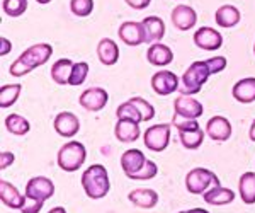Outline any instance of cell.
Returning a JSON list of instances; mask_svg holds the SVG:
<instances>
[{
  "label": "cell",
  "mask_w": 255,
  "mask_h": 213,
  "mask_svg": "<svg viewBox=\"0 0 255 213\" xmlns=\"http://www.w3.org/2000/svg\"><path fill=\"white\" fill-rule=\"evenodd\" d=\"M179 213H209V212L204 210V208H191V210H182Z\"/></svg>",
  "instance_id": "obj_43"
},
{
  "label": "cell",
  "mask_w": 255,
  "mask_h": 213,
  "mask_svg": "<svg viewBox=\"0 0 255 213\" xmlns=\"http://www.w3.org/2000/svg\"><path fill=\"white\" fill-rule=\"evenodd\" d=\"M70 10L77 17H87L94 12V0H70Z\"/></svg>",
  "instance_id": "obj_34"
},
{
  "label": "cell",
  "mask_w": 255,
  "mask_h": 213,
  "mask_svg": "<svg viewBox=\"0 0 255 213\" xmlns=\"http://www.w3.org/2000/svg\"><path fill=\"white\" fill-rule=\"evenodd\" d=\"M143 27H145L146 43H158L165 36V22L157 15H148L141 20Z\"/></svg>",
  "instance_id": "obj_23"
},
{
  "label": "cell",
  "mask_w": 255,
  "mask_h": 213,
  "mask_svg": "<svg viewBox=\"0 0 255 213\" xmlns=\"http://www.w3.org/2000/svg\"><path fill=\"white\" fill-rule=\"evenodd\" d=\"M220 178L209 169L204 167H196L189 171L186 176V188L191 195H204L211 188L220 186Z\"/></svg>",
  "instance_id": "obj_5"
},
{
  "label": "cell",
  "mask_w": 255,
  "mask_h": 213,
  "mask_svg": "<svg viewBox=\"0 0 255 213\" xmlns=\"http://www.w3.org/2000/svg\"><path fill=\"white\" fill-rule=\"evenodd\" d=\"M206 63H208V67H209V72H211V75H216V73H221L226 68V58L225 56H220V55H216V56H213V58H208L206 60Z\"/></svg>",
  "instance_id": "obj_38"
},
{
  "label": "cell",
  "mask_w": 255,
  "mask_h": 213,
  "mask_svg": "<svg viewBox=\"0 0 255 213\" xmlns=\"http://www.w3.org/2000/svg\"><path fill=\"white\" fill-rule=\"evenodd\" d=\"M0 43H2V50H0V55H2V56L9 55V51L12 50V44H10V41L7 39V38H2V39H0Z\"/></svg>",
  "instance_id": "obj_42"
},
{
  "label": "cell",
  "mask_w": 255,
  "mask_h": 213,
  "mask_svg": "<svg viewBox=\"0 0 255 213\" xmlns=\"http://www.w3.org/2000/svg\"><path fill=\"white\" fill-rule=\"evenodd\" d=\"M43 205L44 202H39V200H34V198H27L26 196V203L20 208V213H39Z\"/></svg>",
  "instance_id": "obj_39"
},
{
  "label": "cell",
  "mask_w": 255,
  "mask_h": 213,
  "mask_svg": "<svg viewBox=\"0 0 255 213\" xmlns=\"http://www.w3.org/2000/svg\"><path fill=\"white\" fill-rule=\"evenodd\" d=\"M238 191L245 205L255 203V173H245L238 179Z\"/></svg>",
  "instance_id": "obj_27"
},
{
  "label": "cell",
  "mask_w": 255,
  "mask_h": 213,
  "mask_svg": "<svg viewBox=\"0 0 255 213\" xmlns=\"http://www.w3.org/2000/svg\"><path fill=\"white\" fill-rule=\"evenodd\" d=\"M2 9L9 17H19L27 10V0H3Z\"/></svg>",
  "instance_id": "obj_31"
},
{
  "label": "cell",
  "mask_w": 255,
  "mask_h": 213,
  "mask_svg": "<svg viewBox=\"0 0 255 213\" xmlns=\"http://www.w3.org/2000/svg\"><path fill=\"white\" fill-rule=\"evenodd\" d=\"M128 200H129L131 205H134L136 208L150 210V208L157 207L158 193L155 190H150V188H138V190H133L129 195H128Z\"/></svg>",
  "instance_id": "obj_19"
},
{
  "label": "cell",
  "mask_w": 255,
  "mask_h": 213,
  "mask_svg": "<svg viewBox=\"0 0 255 213\" xmlns=\"http://www.w3.org/2000/svg\"><path fill=\"white\" fill-rule=\"evenodd\" d=\"M232 96L242 104L255 102V77H247V79L238 80L232 89Z\"/></svg>",
  "instance_id": "obj_22"
},
{
  "label": "cell",
  "mask_w": 255,
  "mask_h": 213,
  "mask_svg": "<svg viewBox=\"0 0 255 213\" xmlns=\"http://www.w3.org/2000/svg\"><path fill=\"white\" fill-rule=\"evenodd\" d=\"M5 128L7 132L15 135V137H24V135L29 133L31 130V123L26 120L24 116H20V114H9V116L5 118Z\"/></svg>",
  "instance_id": "obj_28"
},
{
  "label": "cell",
  "mask_w": 255,
  "mask_h": 213,
  "mask_svg": "<svg viewBox=\"0 0 255 213\" xmlns=\"http://www.w3.org/2000/svg\"><path fill=\"white\" fill-rule=\"evenodd\" d=\"M27 198H34L39 202H48L53 195H55V184L49 178L44 176H36L31 178L26 184V193Z\"/></svg>",
  "instance_id": "obj_9"
},
{
  "label": "cell",
  "mask_w": 255,
  "mask_h": 213,
  "mask_svg": "<svg viewBox=\"0 0 255 213\" xmlns=\"http://www.w3.org/2000/svg\"><path fill=\"white\" fill-rule=\"evenodd\" d=\"M80 183L85 195L90 200H102L104 196H108L111 190L108 169L102 164H92L90 167H87L82 174Z\"/></svg>",
  "instance_id": "obj_2"
},
{
  "label": "cell",
  "mask_w": 255,
  "mask_h": 213,
  "mask_svg": "<svg viewBox=\"0 0 255 213\" xmlns=\"http://www.w3.org/2000/svg\"><path fill=\"white\" fill-rule=\"evenodd\" d=\"M129 101L133 102V104L139 109V113H141V116H143V121H151L155 118V108L146 99L134 96V97H131Z\"/></svg>",
  "instance_id": "obj_36"
},
{
  "label": "cell",
  "mask_w": 255,
  "mask_h": 213,
  "mask_svg": "<svg viewBox=\"0 0 255 213\" xmlns=\"http://www.w3.org/2000/svg\"><path fill=\"white\" fill-rule=\"evenodd\" d=\"M206 135L213 142H226L232 137V123L225 116H213L206 123Z\"/></svg>",
  "instance_id": "obj_15"
},
{
  "label": "cell",
  "mask_w": 255,
  "mask_h": 213,
  "mask_svg": "<svg viewBox=\"0 0 255 213\" xmlns=\"http://www.w3.org/2000/svg\"><path fill=\"white\" fill-rule=\"evenodd\" d=\"M38 3H41V5H46V3H49L51 0H36Z\"/></svg>",
  "instance_id": "obj_46"
},
{
  "label": "cell",
  "mask_w": 255,
  "mask_h": 213,
  "mask_svg": "<svg viewBox=\"0 0 255 213\" xmlns=\"http://www.w3.org/2000/svg\"><path fill=\"white\" fill-rule=\"evenodd\" d=\"M174 116L184 118V120H197L203 116L204 106L192 96H179L174 102Z\"/></svg>",
  "instance_id": "obj_7"
},
{
  "label": "cell",
  "mask_w": 255,
  "mask_h": 213,
  "mask_svg": "<svg viewBox=\"0 0 255 213\" xmlns=\"http://www.w3.org/2000/svg\"><path fill=\"white\" fill-rule=\"evenodd\" d=\"M151 89L158 96H170L180 89V79L170 70H160L151 77Z\"/></svg>",
  "instance_id": "obj_10"
},
{
  "label": "cell",
  "mask_w": 255,
  "mask_h": 213,
  "mask_svg": "<svg viewBox=\"0 0 255 213\" xmlns=\"http://www.w3.org/2000/svg\"><path fill=\"white\" fill-rule=\"evenodd\" d=\"M172 125L177 128V132H194V130L201 128L197 120H184V118H177V116H174Z\"/></svg>",
  "instance_id": "obj_37"
},
{
  "label": "cell",
  "mask_w": 255,
  "mask_h": 213,
  "mask_svg": "<svg viewBox=\"0 0 255 213\" xmlns=\"http://www.w3.org/2000/svg\"><path fill=\"white\" fill-rule=\"evenodd\" d=\"M170 19H172L174 27L179 31H189L197 24L196 10L192 9L191 5H186V3L175 5V9L172 10V14H170Z\"/></svg>",
  "instance_id": "obj_14"
},
{
  "label": "cell",
  "mask_w": 255,
  "mask_h": 213,
  "mask_svg": "<svg viewBox=\"0 0 255 213\" xmlns=\"http://www.w3.org/2000/svg\"><path fill=\"white\" fill-rule=\"evenodd\" d=\"M194 44L204 51H216L223 46V36L220 31L204 26L194 32Z\"/></svg>",
  "instance_id": "obj_12"
},
{
  "label": "cell",
  "mask_w": 255,
  "mask_h": 213,
  "mask_svg": "<svg viewBox=\"0 0 255 213\" xmlns=\"http://www.w3.org/2000/svg\"><path fill=\"white\" fill-rule=\"evenodd\" d=\"M22 91V85L20 84H5L0 87V108L7 109L12 104H15Z\"/></svg>",
  "instance_id": "obj_29"
},
{
  "label": "cell",
  "mask_w": 255,
  "mask_h": 213,
  "mask_svg": "<svg viewBox=\"0 0 255 213\" xmlns=\"http://www.w3.org/2000/svg\"><path fill=\"white\" fill-rule=\"evenodd\" d=\"M143 143L151 152H163L170 143V125L158 123V125L148 126L143 133Z\"/></svg>",
  "instance_id": "obj_6"
},
{
  "label": "cell",
  "mask_w": 255,
  "mask_h": 213,
  "mask_svg": "<svg viewBox=\"0 0 255 213\" xmlns=\"http://www.w3.org/2000/svg\"><path fill=\"white\" fill-rule=\"evenodd\" d=\"M15 161V155L12 152H7V150H3L2 154H0V169H7L9 166H12Z\"/></svg>",
  "instance_id": "obj_40"
},
{
  "label": "cell",
  "mask_w": 255,
  "mask_h": 213,
  "mask_svg": "<svg viewBox=\"0 0 255 213\" xmlns=\"http://www.w3.org/2000/svg\"><path fill=\"white\" fill-rule=\"evenodd\" d=\"M53 55V46L49 43H38L27 48L19 55V58L10 65L9 73L12 77H24L26 73H31L38 67H43L48 63V60Z\"/></svg>",
  "instance_id": "obj_1"
},
{
  "label": "cell",
  "mask_w": 255,
  "mask_h": 213,
  "mask_svg": "<svg viewBox=\"0 0 255 213\" xmlns=\"http://www.w3.org/2000/svg\"><path fill=\"white\" fill-rule=\"evenodd\" d=\"M211 72H209V67L206 63V60L201 61L197 60L194 63L189 65V68L184 72L182 79H180V92L184 96H194L203 89V85L206 84Z\"/></svg>",
  "instance_id": "obj_4"
},
{
  "label": "cell",
  "mask_w": 255,
  "mask_h": 213,
  "mask_svg": "<svg viewBox=\"0 0 255 213\" xmlns=\"http://www.w3.org/2000/svg\"><path fill=\"white\" fill-rule=\"evenodd\" d=\"M206 132H203V128L194 130V132H179L180 143H182L184 149L187 150H197L204 142Z\"/></svg>",
  "instance_id": "obj_30"
},
{
  "label": "cell",
  "mask_w": 255,
  "mask_h": 213,
  "mask_svg": "<svg viewBox=\"0 0 255 213\" xmlns=\"http://www.w3.org/2000/svg\"><path fill=\"white\" fill-rule=\"evenodd\" d=\"M146 60L153 67H167L174 61V51L163 43H151L146 51Z\"/></svg>",
  "instance_id": "obj_18"
},
{
  "label": "cell",
  "mask_w": 255,
  "mask_h": 213,
  "mask_svg": "<svg viewBox=\"0 0 255 213\" xmlns=\"http://www.w3.org/2000/svg\"><path fill=\"white\" fill-rule=\"evenodd\" d=\"M89 75V63L87 61H77L73 63V68H72V77H70V84L68 85H82L85 82Z\"/></svg>",
  "instance_id": "obj_33"
},
{
  "label": "cell",
  "mask_w": 255,
  "mask_h": 213,
  "mask_svg": "<svg viewBox=\"0 0 255 213\" xmlns=\"http://www.w3.org/2000/svg\"><path fill=\"white\" fill-rule=\"evenodd\" d=\"M249 137H250V140L255 142V120L252 121V125H250V130H249Z\"/></svg>",
  "instance_id": "obj_44"
},
{
  "label": "cell",
  "mask_w": 255,
  "mask_h": 213,
  "mask_svg": "<svg viewBox=\"0 0 255 213\" xmlns=\"http://www.w3.org/2000/svg\"><path fill=\"white\" fill-rule=\"evenodd\" d=\"M116 116L118 118H128V120H134L138 123L143 121V116H141V113H139V109L131 101H126V102H123V104L118 106Z\"/></svg>",
  "instance_id": "obj_32"
},
{
  "label": "cell",
  "mask_w": 255,
  "mask_h": 213,
  "mask_svg": "<svg viewBox=\"0 0 255 213\" xmlns=\"http://www.w3.org/2000/svg\"><path fill=\"white\" fill-rule=\"evenodd\" d=\"M125 2L131 7V9H134V10H143V9H146V7L150 5L151 0H125Z\"/></svg>",
  "instance_id": "obj_41"
},
{
  "label": "cell",
  "mask_w": 255,
  "mask_h": 213,
  "mask_svg": "<svg viewBox=\"0 0 255 213\" xmlns=\"http://www.w3.org/2000/svg\"><path fill=\"white\" fill-rule=\"evenodd\" d=\"M118 36L121 38L126 46H139V44L146 43V34L143 22H136V20H126L119 26Z\"/></svg>",
  "instance_id": "obj_11"
},
{
  "label": "cell",
  "mask_w": 255,
  "mask_h": 213,
  "mask_svg": "<svg viewBox=\"0 0 255 213\" xmlns=\"http://www.w3.org/2000/svg\"><path fill=\"white\" fill-rule=\"evenodd\" d=\"M109 94L102 87H90L84 91L79 97V104L90 113H99L108 106Z\"/></svg>",
  "instance_id": "obj_8"
},
{
  "label": "cell",
  "mask_w": 255,
  "mask_h": 213,
  "mask_svg": "<svg viewBox=\"0 0 255 213\" xmlns=\"http://www.w3.org/2000/svg\"><path fill=\"white\" fill-rule=\"evenodd\" d=\"M146 161L148 159L145 157V154H143L141 150L129 149L121 155V169L128 178V176L138 173V171L146 164Z\"/></svg>",
  "instance_id": "obj_21"
},
{
  "label": "cell",
  "mask_w": 255,
  "mask_h": 213,
  "mask_svg": "<svg viewBox=\"0 0 255 213\" xmlns=\"http://www.w3.org/2000/svg\"><path fill=\"white\" fill-rule=\"evenodd\" d=\"M158 174V166L153 161H146L145 166L138 171V173L128 176L129 179H136V181H146V179H153Z\"/></svg>",
  "instance_id": "obj_35"
},
{
  "label": "cell",
  "mask_w": 255,
  "mask_h": 213,
  "mask_svg": "<svg viewBox=\"0 0 255 213\" xmlns=\"http://www.w3.org/2000/svg\"><path fill=\"white\" fill-rule=\"evenodd\" d=\"M48 213H67V210H65L63 207H56V208H53V210H49Z\"/></svg>",
  "instance_id": "obj_45"
},
{
  "label": "cell",
  "mask_w": 255,
  "mask_h": 213,
  "mask_svg": "<svg viewBox=\"0 0 255 213\" xmlns=\"http://www.w3.org/2000/svg\"><path fill=\"white\" fill-rule=\"evenodd\" d=\"M254 55H255V44H254Z\"/></svg>",
  "instance_id": "obj_47"
},
{
  "label": "cell",
  "mask_w": 255,
  "mask_h": 213,
  "mask_svg": "<svg viewBox=\"0 0 255 213\" xmlns=\"http://www.w3.org/2000/svg\"><path fill=\"white\" fill-rule=\"evenodd\" d=\"M0 198H2V203L12 210H20L26 203V195L20 193L14 184L5 179L0 181Z\"/></svg>",
  "instance_id": "obj_17"
},
{
  "label": "cell",
  "mask_w": 255,
  "mask_h": 213,
  "mask_svg": "<svg viewBox=\"0 0 255 213\" xmlns=\"http://www.w3.org/2000/svg\"><path fill=\"white\" fill-rule=\"evenodd\" d=\"M215 20L220 27L230 29V27L238 26V22L242 20V14L235 5H221L215 12Z\"/></svg>",
  "instance_id": "obj_24"
},
{
  "label": "cell",
  "mask_w": 255,
  "mask_h": 213,
  "mask_svg": "<svg viewBox=\"0 0 255 213\" xmlns=\"http://www.w3.org/2000/svg\"><path fill=\"white\" fill-rule=\"evenodd\" d=\"M114 135L121 143L136 142L141 135L139 123L134 120H128V118H118V123L114 126Z\"/></svg>",
  "instance_id": "obj_16"
},
{
  "label": "cell",
  "mask_w": 255,
  "mask_h": 213,
  "mask_svg": "<svg viewBox=\"0 0 255 213\" xmlns=\"http://www.w3.org/2000/svg\"><path fill=\"white\" fill-rule=\"evenodd\" d=\"M53 128H55V132L58 133L60 137L72 138L80 132V121H79V118H77V114H73L70 111H63V113L56 114L55 121H53Z\"/></svg>",
  "instance_id": "obj_13"
},
{
  "label": "cell",
  "mask_w": 255,
  "mask_h": 213,
  "mask_svg": "<svg viewBox=\"0 0 255 213\" xmlns=\"http://www.w3.org/2000/svg\"><path fill=\"white\" fill-rule=\"evenodd\" d=\"M97 58L106 67H113L119 60V46L111 38H102L97 44Z\"/></svg>",
  "instance_id": "obj_20"
},
{
  "label": "cell",
  "mask_w": 255,
  "mask_h": 213,
  "mask_svg": "<svg viewBox=\"0 0 255 213\" xmlns=\"http://www.w3.org/2000/svg\"><path fill=\"white\" fill-rule=\"evenodd\" d=\"M85 159H87V149L84 143L70 140L65 145H61V149L58 150L56 164L65 173H75L85 164Z\"/></svg>",
  "instance_id": "obj_3"
},
{
  "label": "cell",
  "mask_w": 255,
  "mask_h": 213,
  "mask_svg": "<svg viewBox=\"0 0 255 213\" xmlns=\"http://www.w3.org/2000/svg\"><path fill=\"white\" fill-rule=\"evenodd\" d=\"M72 68L73 61L70 58H61L55 61L51 67V79L55 84L58 85H67L70 84V77H72Z\"/></svg>",
  "instance_id": "obj_26"
},
{
  "label": "cell",
  "mask_w": 255,
  "mask_h": 213,
  "mask_svg": "<svg viewBox=\"0 0 255 213\" xmlns=\"http://www.w3.org/2000/svg\"><path fill=\"white\" fill-rule=\"evenodd\" d=\"M203 198L208 205L223 207V205H230L235 200V191H232L230 188H223L220 184V186H215L209 191H206V193L203 195Z\"/></svg>",
  "instance_id": "obj_25"
}]
</instances>
